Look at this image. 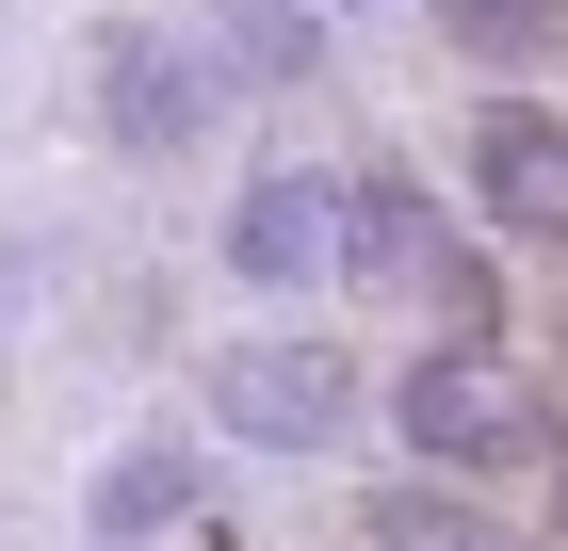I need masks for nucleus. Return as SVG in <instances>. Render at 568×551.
I'll list each match as a JSON object with an SVG mask.
<instances>
[{"mask_svg":"<svg viewBox=\"0 0 568 551\" xmlns=\"http://www.w3.org/2000/svg\"><path fill=\"white\" fill-rule=\"evenodd\" d=\"M390 438L423 455V487H471V470H536L552 455V406L504 340H423L390 374Z\"/></svg>","mask_w":568,"mask_h":551,"instance_id":"nucleus-1","label":"nucleus"},{"mask_svg":"<svg viewBox=\"0 0 568 551\" xmlns=\"http://www.w3.org/2000/svg\"><path fill=\"white\" fill-rule=\"evenodd\" d=\"M342 276L374 308H423L438 340H487V259H471V227H438V195L423 178H342Z\"/></svg>","mask_w":568,"mask_h":551,"instance_id":"nucleus-2","label":"nucleus"},{"mask_svg":"<svg viewBox=\"0 0 568 551\" xmlns=\"http://www.w3.org/2000/svg\"><path fill=\"white\" fill-rule=\"evenodd\" d=\"M342 422H357L342 340H227L212 357V438H244V455H325Z\"/></svg>","mask_w":568,"mask_h":551,"instance_id":"nucleus-3","label":"nucleus"},{"mask_svg":"<svg viewBox=\"0 0 568 551\" xmlns=\"http://www.w3.org/2000/svg\"><path fill=\"white\" fill-rule=\"evenodd\" d=\"M82 82H98V130H114L131 163H179V146L227 114L212 49H195V33H163V17H114V33L82 49Z\"/></svg>","mask_w":568,"mask_h":551,"instance_id":"nucleus-4","label":"nucleus"},{"mask_svg":"<svg viewBox=\"0 0 568 551\" xmlns=\"http://www.w3.org/2000/svg\"><path fill=\"white\" fill-rule=\"evenodd\" d=\"M227 276L276 308H308L325 276H342V178H308V163H261L244 195H227Z\"/></svg>","mask_w":568,"mask_h":551,"instance_id":"nucleus-5","label":"nucleus"},{"mask_svg":"<svg viewBox=\"0 0 568 551\" xmlns=\"http://www.w3.org/2000/svg\"><path fill=\"white\" fill-rule=\"evenodd\" d=\"M471 212L504 227V244H568V114L487 98L471 114Z\"/></svg>","mask_w":568,"mask_h":551,"instance_id":"nucleus-6","label":"nucleus"},{"mask_svg":"<svg viewBox=\"0 0 568 551\" xmlns=\"http://www.w3.org/2000/svg\"><path fill=\"white\" fill-rule=\"evenodd\" d=\"M212 519V455L195 438H131V455H98V535H195Z\"/></svg>","mask_w":568,"mask_h":551,"instance_id":"nucleus-7","label":"nucleus"},{"mask_svg":"<svg viewBox=\"0 0 568 551\" xmlns=\"http://www.w3.org/2000/svg\"><path fill=\"white\" fill-rule=\"evenodd\" d=\"M195 49H212V82H308V65H325V49H308V0H212V17H195Z\"/></svg>","mask_w":568,"mask_h":551,"instance_id":"nucleus-8","label":"nucleus"},{"mask_svg":"<svg viewBox=\"0 0 568 551\" xmlns=\"http://www.w3.org/2000/svg\"><path fill=\"white\" fill-rule=\"evenodd\" d=\"M357 551H504V519H487L471 487H423V470H406V487L357 503Z\"/></svg>","mask_w":568,"mask_h":551,"instance_id":"nucleus-9","label":"nucleus"},{"mask_svg":"<svg viewBox=\"0 0 568 551\" xmlns=\"http://www.w3.org/2000/svg\"><path fill=\"white\" fill-rule=\"evenodd\" d=\"M438 33L471 49V65H536L552 49V0H438Z\"/></svg>","mask_w":568,"mask_h":551,"instance_id":"nucleus-10","label":"nucleus"},{"mask_svg":"<svg viewBox=\"0 0 568 551\" xmlns=\"http://www.w3.org/2000/svg\"><path fill=\"white\" fill-rule=\"evenodd\" d=\"M0 357H17V259H0Z\"/></svg>","mask_w":568,"mask_h":551,"instance_id":"nucleus-11","label":"nucleus"}]
</instances>
